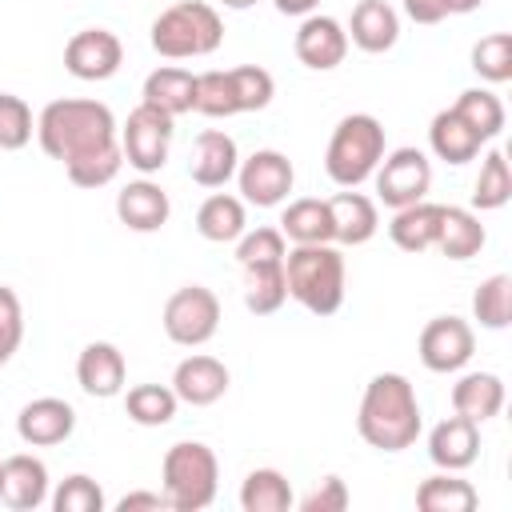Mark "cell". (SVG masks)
<instances>
[{"label": "cell", "mask_w": 512, "mask_h": 512, "mask_svg": "<svg viewBox=\"0 0 512 512\" xmlns=\"http://www.w3.org/2000/svg\"><path fill=\"white\" fill-rule=\"evenodd\" d=\"M228 76H232V92H236V108H240V112H260V108L272 104L276 80H272L268 68H260V64H240V68H228Z\"/></svg>", "instance_id": "cell-38"}, {"label": "cell", "mask_w": 512, "mask_h": 512, "mask_svg": "<svg viewBox=\"0 0 512 512\" xmlns=\"http://www.w3.org/2000/svg\"><path fill=\"white\" fill-rule=\"evenodd\" d=\"M296 60L312 72H332L336 64H344L348 56V32L336 16H304V24L296 28Z\"/></svg>", "instance_id": "cell-14"}, {"label": "cell", "mask_w": 512, "mask_h": 512, "mask_svg": "<svg viewBox=\"0 0 512 512\" xmlns=\"http://www.w3.org/2000/svg\"><path fill=\"white\" fill-rule=\"evenodd\" d=\"M472 316L480 320V328H508L512 320V276L508 272H496L488 280H480V288L472 292Z\"/></svg>", "instance_id": "cell-34"}, {"label": "cell", "mask_w": 512, "mask_h": 512, "mask_svg": "<svg viewBox=\"0 0 512 512\" xmlns=\"http://www.w3.org/2000/svg\"><path fill=\"white\" fill-rule=\"evenodd\" d=\"M220 40H224V20L204 0H180L152 20V48L164 60L212 56L220 48Z\"/></svg>", "instance_id": "cell-5"}, {"label": "cell", "mask_w": 512, "mask_h": 512, "mask_svg": "<svg viewBox=\"0 0 512 512\" xmlns=\"http://www.w3.org/2000/svg\"><path fill=\"white\" fill-rule=\"evenodd\" d=\"M236 184H240V200L244 204H256V208H276L288 200L292 184H296V172H292V160L276 148H260L252 152L248 160H240L236 168Z\"/></svg>", "instance_id": "cell-10"}, {"label": "cell", "mask_w": 512, "mask_h": 512, "mask_svg": "<svg viewBox=\"0 0 512 512\" xmlns=\"http://www.w3.org/2000/svg\"><path fill=\"white\" fill-rule=\"evenodd\" d=\"M20 340H24V308H20V296L0 284V368L12 360V352L20 348Z\"/></svg>", "instance_id": "cell-43"}, {"label": "cell", "mask_w": 512, "mask_h": 512, "mask_svg": "<svg viewBox=\"0 0 512 512\" xmlns=\"http://www.w3.org/2000/svg\"><path fill=\"white\" fill-rule=\"evenodd\" d=\"M440 212L444 204H428V200H416L408 208H396L392 224H388V236L400 252H428L436 248V232H440Z\"/></svg>", "instance_id": "cell-24"}, {"label": "cell", "mask_w": 512, "mask_h": 512, "mask_svg": "<svg viewBox=\"0 0 512 512\" xmlns=\"http://www.w3.org/2000/svg\"><path fill=\"white\" fill-rule=\"evenodd\" d=\"M428 456L440 472H464L480 456V424L468 416H448L428 436Z\"/></svg>", "instance_id": "cell-19"}, {"label": "cell", "mask_w": 512, "mask_h": 512, "mask_svg": "<svg viewBox=\"0 0 512 512\" xmlns=\"http://www.w3.org/2000/svg\"><path fill=\"white\" fill-rule=\"evenodd\" d=\"M472 72L488 84L512 80V32H492L472 44Z\"/></svg>", "instance_id": "cell-37"}, {"label": "cell", "mask_w": 512, "mask_h": 512, "mask_svg": "<svg viewBox=\"0 0 512 512\" xmlns=\"http://www.w3.org/2000/svg\"><path fill=\"white\" fill-rule=\"evenodd\" d=\"M48 500V468L32 452L0 460V504L12 512H36Z\"/></svg>", "instance_id": "cell-15"}, {"label": "cell", "mask_w": 512, "mask_h": 512, "mask_svg": "<svg viewBox=\"0 0 512 512\" xmlns=\"http://www.w3.org/2000/svg\"><path fill=\"white\" fill-rule=\"evenodd\" d=\"M416 352H420V364H424L428 372L448 376V372H460V368L472 360V352H476V332H472V324L460 320V316H432V320L424 324L420 340H416Z\"/></svg>", "instance_id": "cell-11"}, {"label": "cell", "mask_w": 512, "mask_h": 512, "mask_svg": "<svg viewBox=\"0 0 512 512\" xmlns=\"http://www.w3.org/2000/svg\"><path fill=\"white\" fill-rule=\"evenodd\" d=\"M124 376H128V364H124V352L108 340H92L84 344L80 360H76V384L96 396V400H112L124 392Z\"/></svg>", "instance_id": "cell-18"}, {"label": "cell", "mask_w": 512, "mask_h": 512, "mask_svg": "<svg viewBox=\"0 0 512 512\" xmlns=\"http://www.w3.org/2000/svg\"><path fill=\"white\" fill-rule=\"evenodd\" d=\"M140 508L160 512V508H168V500H164V492H128L116 500V512H140Z\"/></svg>", "instance_id": "cell-45"}, {"label": "cell", "mask_w": 512, "mask_h": 512, "mask_svg": "<svg viewBox=\"0 0 512 512\" xmlns=\"http://www.w3.org/2000/svg\"><path fill=\"white\" fill-rule=\"evenodd\" d=\"M120 60H124V44L108 28H84V32H76L64 44V68L76 80H88V84L116 76L120 72Z\"/></svg>", "instance_id": "cell-12"}, {"label": "cell", "mask_w": 512, "mask_h": 512, "mask_svg": "<svg viewBox=\"0 0 512 512\" xmlns=\"http://www.w3.org/2000/svg\"><path fill=\"white\" fill-rule=\"evenodd\" d=\"M52 508L56 512H104V492L92 476L72 472L68 480H60V488L52 492Z\"/></svg>", "instance_id": "cell-40"}, {"label": "cell", "mask_w": 512, "mask_h": 512, "mask_svg": "<svg viewBox=\"0 0 512 512\" xmlns=\"http://www.w3.org/2000/svg\"><path fill=\"white\" fill-rule=\"evenodd\" d=\"M172 392H176L180 404H192V408L216 404L228 392V368H224V360L204 356V352L184 356L176 364V372H172Z\"/></svg>", "instance_id": "cell-16"}, {"label": "cell", "mask_w": 512, "mask_h": 512, "mask_svg": "<svg viewBox=\"0 0 512 512\" xmlns=\"http://www.w3.org/2000/svg\"><path fill=\"white\" fill-rule=\"evenodd\" d=\"M240 508L244 512H288L292 508V484L276 468H252L240 484Z\"/></svg>", "instance_id": "cell-31"}, {"label": "cell", "mask_w": 512, "mask_h": 512, "mask_svg": "<svg viewBox=\"0 0 512 512\" xmlns=\"http://www.w3.org/2000/svg\"><path fill=\"white\" fill-rule=\"evenodd\" d=\"M452 408L476 424L500 416L504 408V380L496 372H468L452 384Z\"/></svg>", "instance_id": "cell-25"}, {"label": "cell", "mask_w": 512, "mask_h": 512, "mask_svg": "<svg viewBox=\"0 0 512 512\" xmlns=\"http://www.w3.org/2000/svg\"><path fill=\"white\" fill-rule=\"evenodd\" d=\"M272 4H276V12H284V16H312L320 0H272Z\"/></svg>", "instance_id": "cell-46"}, {"label": "cell", "mask_w": 512, "mask_h": 512, "mask_svg": "<svg viewBox=\"0 0 512 512\" xmlns=\"http://www.w3.org/2000/svg\"><path fill=\"white\" fill-rule=\"evenodd\" d=\"M328 212H332V240L336 244H368L380 228V212L376 200H368L356 188H344L336 196H328Z\"/></svg>", "instance_id": "cell-22"}, {"label": "cell", "mask_w": 512, "mask_h": 512, "mask_svg": "<svg viewBox=\"0 0 512 512\" xmlns=\"http://www.w3.org/2000/svg\"><path fill=\"white\" fill-rule=\"evenodd\" d=\"M172 136H176V120L152 104H136L120 128V152H124V164H132L136 172L152 176L168 164V148H172Z\"/></svg>", "instance_id": "cell-7"}, {"label": "cell", "mask_w": 512, "mask_h": 512, "mask_svg": "<svg viewBox=\"0 0 512 512\" xmlns=\"http://www.w3.org/2000/svg\"><path fill=\"white\" fill-rule=\"evenodd\" d=\"M440 4H444L448 16H468V12H476L484 0H440Z\"/></svg>", "instance_id": "cell-47"}, {"label": "cell", "mask_w": 512, "mask_h": 512, "mask_svg": "<svg viewBox=\"0 0 512 512\" xmlns=\"http://www.w3.org/2000/svg\"><path fill=\"white\" fill-rule=\"evenodd\" d=\"M288 300V284H284V260L272 264H248L244 268V308L252 316H272L280 312Z\"/></svg>", "instance_id": "cell-30"}, {"label": "cell", "mask_w": 512, "mask_h": 512, "mask_svg": "<svg viewBox=\"0 0 512 512\" xmlns=\"http://www.w3.org/2000/svg\"><path fill=\"white\" fill-rule=\"evenodd\" d=\"M32 108L12 96V92H0V148L4 152H20L28 140H32Z\"/></svg>", "instance_id": "cell-41"}, {"label": "cell", "mask_w": 512, "mask_h": 512, "mask_svg": "<svg viewBox=\"0 0 512 512\" xmlns=\"http://www.w3.org/2000/svg\"><path fill=\"white\" fill-rule=\"evenodd\" d=\"M40 148L64 164L76 188H104L124 168L120 128L100 100H52L36 116Z\"/></svg>", "instance_id": "cell-1"}, {"label": "cell", "mask_w": 512, "mask_h": 512, "mask_svg": "<svg viewBox=\"0 0 512 512\" xmlns=\"http://www.w3.org/2000/svg\"><path fill=\"white\" fill-rule=\"evenodd\" d=\"M480 144L484 140L476 136V128H468V120L456 108L436 112L432 124H428V148L444 164H468V160H476L480 156Z\"/></svg>", "instance_id": "cell-23"}, {"label": "cell", "mask_w": 512, "mask_h": 512, "mask_svg": "<svg viewBox=\"0 0 512 512\" xmlns=\"http://www.w3.org/2000/svg\"><path fill=\"white\" fill-rule=\"evenodd\" d=\"M144 104L168 112L172 120L184 116V112H192V104H196V76L188 68H176V64H164V68L148 72V80H144Z\"/></svg>", "instance_id": "cell-26"}, {"label": "cell", "mask_w": 512, "mask_h": 512, "mask_svg": "<svg viewBox=\"0 0 512 512\" xmlns=\"http://www.w3.org/2000/svg\"><path fill=\"white\" fill-rule=\"evenodd\" d=\"M176 408H180V400H176L172 384H136V388L124 392V412H128V420L140 424V428H160V424H168V420L176 416Z\"/></svg>", "instance_id": "cell-33"}, {"label": "cell", "mask_w": 512, "mask_h": 512, "mask_svg": "<svg viewBox=\"0 0 512 512\" xmlns=\"http://www.w3.org/2000/svg\"><path fill=\"white\" fill-rule=\"evenodd\" d=\"M220 4H224V8H236V12H244V8H252L256 0H220Z\"/></svg>", "instance_id": "cell-48"}, {"label": "cell", "mask_w": 512, "mask_h": 512, "mask_svg": "<svg viewBox=\"0 0 512 512\" xmlns=\"http://www.w3.org/2000/svg\"><path fill=\"white\" fill-rule=\"evenodd\" d=\"M192 112L200 116H212V120H224V116H236V92H232V76L212 68V72H200L196 76V104Z\"/></svg>", "instance_id": "cell-39"}, {"label": "cell", "mask_w": 512, "mask_h": 512, "mask_svg": "<svg viewBox=\"0 0 512 512\" xmlns=\"http://www.w3.org/2000/svg\"><path fill=\"white\" fill-rule=\"evenodd\" d=\"M508 196H512L508 160H504L500 148H492V152L484 156V164H480L476 184H472V208H480V212H496V208L508 204Z\"/></svg>", "instance_id": "cell-36"}, {"label": "cell", "mask_w": 512, "mask_h": 512, "mask_svg": "<svg viewBox=\"0 0 512 512\" xmlns=\"http://www.w3.org/2000/svg\"><path fill=\"white\" fill-rule=\"evenodd\" d=\"M160 324H164V336H168L172 344H180V348H200V344H208V340L216 336V328H220V300H216V292L204 288V284H184V288H176V292L168 296Z\"/></svg>", "instance_id": "cell-8"}, {"label": "cell", "mask_w": 512, "mask_h": 512, "mask_svg": "<svg viewBox=\"0 0 512 512\" xmlns=\"http://www.w3.org/2000/svg\"><path fill=\"white\" fill-rule=\"evenodd\" d=\"M280 236L292 240V244H332V212H328V200H316V196L292 200L280 212Z\"/></svg>", "instance_id": "cell-29"}, {"label": "cell", "mask_w": 512, "mask_h": 512, "mask_svg": "<svg viewBox=\"0 0 512 512\" xmlns=\"http://www.w3.org/2000/svg\"><path fill=\"white\" fill-rule=\"evenodd\" d=\"M344 32H348V44H356L368 56H380L400 40V16L388 0H360Z\"/></svg>", "instance_id": "cell-21"}, {"label": "cell", "mask_w": 512, "mask_h": 512, "mask_svg": "<svg viewBox=\"0 0 512 512\" xmlns=\"http://www.w3.org/2000/svg\"><path fill=\"white\" fill-rule=\"evenodd\" d=\"M240 168V152L236 140L224 128H204L192 144V160H188V176L200 188H224Z\"/></svg>", "instance_id": "cell-17"}, {"label": "cell", "mask_w": 512, "mask_h": 512, "mask_svg": "<svg viewBox=\"0 0 512 512\" xmlns=\"http://www.w3.org/2000/svg\"><path fill=\"white\" fill-rule=\"evenodd\" d=\"M76 432V408L60 396H36L20 408L16 416V436L28 444V448H52V444H64L68 436Z\"/></svg>", "instance_id": "cell-13"}, {"label": "cell", "mask_w": 512, "mask_h": 512, "mask_svg": "<svg viewBox=\"0 0 512 512\" xmlns=\"http://www.w3.org/2000/svg\"><path fill=\"white\" fill-rule=\"evenodd\" d=\"M196 232L212 244H232L248 232V216H244V200L228 196V192H212L200 208H196Z\"/></svg>", "instance_id": "cell-28"}, {"label": "cell", "mask_w": 512, "mask_h": 512, "mask_svg": "<svg viewBox=\"0 0 512 512\" xmlns=\"http://www.w3.org/2000/svg\"><path fill=\"white\" fill-rule=\"evenodd\" d=\"M484 240H488V232H484V224H480V216H476L472 208H452V204H444V212H440V232H436L440 256H448V260H472V256L484 248Z\"/></svg>", "instance_id": "cell-27"}, {"label": "cell", "mask_w": 512, "mask_h": 512, "mask_svg": "<svg viewBox=\"0 0 512 512\" xmlns=\"http://www.w3.org/2000/svg\"><path fill=\"white\" fill-rule=\"evenodd\" d=\"M348 484L340 476H324L304 500H300V512H344L348 508Z\"/></svg>", "instance_id": "cell-44"}, {"label": "cell", "mask_w": 512, "mask_h": 512, "mask_svg": "<svg viewBox=\"0 0 512 512\" xmlns=\"http://www.w3.org/2000/svg\"><path fill=\"white\" fill-rule=\"evenodd\" d=\"M420 400L408 376L400 372H380L368 380L356 412V432L368 448L376 452H404L420 436Z\"/></svg>", "instance_id": "cell-2"}, {"label": "cell", "mask_w": 512, "mask_h": 512, "mask_svg": "<svg viewBox=\"0 0 512 512\" xmlns=\"http://www.w3.org/2000/svg\"><path fill=\"white\" fill-rule=\"evenodd\" d=\"M220 488V460L200 440H180L164 452L160 464V492L172 512H200L216 500Z\"/></svg>", "instance_id": "cell-4"}, {"label": "cell", "mask_w": 512, "mask_h": 512, "mask_svg": "<svg viewBox=\"0 0 512 512\" xmlns=\"http://www.w3.org/2000/svg\"><path fill=\"white\" fill-rule=\"evenodd\" d=\"M376 180V196L388 208H408L416 200H424V192L432 188V164L420 148H392L384 152V160L372 172Z\"/></svg>", "instance_id": "cell-9"}, {"label": "cell", "mask_w": 512, "mask_h": 512, "mask_svg": "<svg viewBox=\"0 0 512 512\" xmlns=\"http://www.w3.org/2000/svg\"><path fill=\"white\" fill-rule=\"evenodd\" d=\"M384 160V124L368 112H352L332 128L328 152H324V172L340 188H360L372 180L376 164Z\"/></svg>", "instance_id": "cell-6"}, {"label": "cell", "mask_w": 512, "mask_h": 512, "mask_svg": "<svg viewBox=\"0 0 512 512\" xmlns=\"http://www.w3.org/2000/svg\"><path fill=\"white\" fill-rule=\"evenodd\" d=\"M480 504L476 488L468 480H460L456 472H440V476H428L420 488H416V508L420 512H472Z\"/></svg>", "instance_id": "cell-32"}, {"label": "cell", "mask_w": 512, "mask_h": 512, "mask_svg": "<svg viewBox=\"0 0 512 512\" xmlns=\"http://www.w3.org/2000/svg\"><path fill=\"white\" fill-rule=\"evenodd\" d=\"M116 216H120V224L132 228V232H156V228L168 224L172 200H168V192H164L160 184H152V180H132V184H124V188L116 192Z\"/></svg>", "instance_id": "cell-20"}, {"label": "cell", "mask_w": 512, "mask_h": 512, "mask_svg": "<svg viewBox=\"0 0 512 512\" xmlns=\"http://www.w3.org/2000/svg\"><path fill=\"white\" fill-rule=\"evenodd\" d=\"M288 296L312 316H332L344 304V256L332 244H292L284 252Z\"/></svg>", "instance_id": "cell-3"}, {"label": "cell", "mask_w": 512, "mask_h": 512, "mask_svg": "<svg viewBox=\"0 0 512 512\" xmlns=\"http://www.w3.org/2000/svg\"><path fill=\"white\" fill-rule=\"evenodd\" d=\"M288 244L280 236V228H256V232H244L236 240V264L248 268V264H272V260H284Z\"/></svg>", "instance_id": "cell-42"}, {"label": "cell", "mask_w": 512, "mask_h": 512, "mask_svg": "<svg viewBox=\"0 0 512 512\" xmlns=\"http://www.w3.org/2000/svg\"><path fill=\"white\" fill-rule=\"evenodd\" d=\"M452 108L468 120V128H476V136H480L484 144L504 132V104H500V96L488 92V88H468V92H460Z\"/></svg>", "instance_id": "cell-35"}]
</instances>
